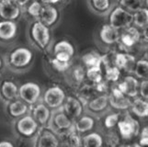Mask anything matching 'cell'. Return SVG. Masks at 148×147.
<instances>
[{"label":"cell","mask_w":148,"mask_h":147,"mask_svg":"<svg viewBox=\"0 0 148 147\" xmlns=\"http://www.w3.org/2000/svg\"><path fill=\"white\" fill-rule=\"evenodd\" d=\"M34 54L27 47H16L7 54L6 63L13 71H23L30 66Z\"/></svg>","instance_id":"1"},{"label":"cell","mask_w":148,"mask_h":147,"mask_svg":"<svg viewBox=\"0 0 148 147\" xmlns=\"http://www.w3.org/2000/svg\"><path fill=\"white\" fill-rule=\"evenodd\" d=\"M29 36L30 40L38 49L45 50L51 42L50 28L45 26L38 19L33 21L29 28Z\"/></svg>","instance_id":"2"},{"label":"cell","mask_w":148,"mask_h":147,"mask_svg":"<svg viewBox=\"0 0 148 147\" xmlns=\"http://www.w3.org/2000/svg\"><path fill=\"white\" fill-rule=\"evenodd\" d=\"M109 24L112 28L122 30L132 25V13L127 11L120 6L110 9L109 14Z\"/></svg>","instance_id":"3"},{"label":"cell","mask_w":148,"mask_h":147,"mask_svg":"<svg viewBox=\"0 0 148 147\" xmlns=\"http://www.w3.org/2000/svg\"><path fill=\"white\" fill-rule=\"evenodd\" d=\"M40 96L42 88L37 83L27 82L18 87V98L28 105H35L39 101Z\"/></svg>","instance_id":"4"},{"label":"cell","mask_w":148,"mask_h":147,"mask_svg":"<svg viewBox=\"0 0 148 147\" xmlns=\"http://www.w3.org/2000/svg\"><path fill=\"white\" fill-rule=\"evenodd\" d=\"M15 128H16L17 133L21 137L29 138L33 136L38 131L39 124L32 115H24L22 117L18 118L16 125H15Z\"/></svg>","instance_id":"5"},{"label":"cell","mask_w":148,"mask_h":147,"mask_svg":"<svg viewBox=\"0 0 148 147\" xmlns=\"http://www.w3.org/2000/svg\"><path fill=\"white\" fill-rule=\"evenodd\" d=\"M49 124L52 125V129L56 134H63L66 131L73 129L74 123L73 120H71L67 115H66L63 110H59L57 112L53 113V115L51 116V120Z\"/></svg>","instance_id":"6"},{"label":"cell","mask_w":148,"mask_h":147,"mask_svg":"<svg viewBox=\"0 0 148 147\" xmlns=\"http://www.w3.org/2000/svg\"><path fill=\"white\" fill-rule=\"evenodd\" d=\"M65 98L66 96L64 91L57 85L49 88L43 95V102L50 109L61 108Z\"/></svg>","instance_id":"7"},{"label":"cell","mask_w":148,"mask_h":147,"mask_svg":"<svg viewBox=\"0 0 148 147\" xmlns=\"http://www.w3.org/2000/svg\"><path fill=\"white\" fill-rule=\"evenodd\" d=\"M118 129L121 137L125 140H130L139 133V123L127 114L123 119L118 121Z\"/></svg>","instance_id":"8"},{"label":"cell","mask_w":148,"mask_h":147,"mask_svg":"<svg viewBox=\"0 0 148 147\" xmlns=\"http://www.w3.org/2000/svg\"><path fill=\"white\" fill-rule=\"evenodd\" d=\"M53 57L59 61L65 63H71L75 55V48L68 40H59L53 47Z\"/></svg>","instance_id":"9"},{"label":"cell","mask_w":148,"mask_h":147,"mask_svg":"<svg viewBox=\"0 0 148 147\" xmlns=\"http://www.w3.org/2000/svg\"><path fill=\"white\" fill-rule=\"evenodd\" d=\"M21 16V8L13 0H0V19L16 21Z\"/></svg>","instance_id":"10"},{"label":"cell","mask_w":148,"mask_h":147,"mask_svg":"<svg viewBox=\"0 0 148 147\" xmlns=\"http://www.w3.org/2000/svg\"><path fill=\"white\" fill-rule=\"evenodd\" d=\"M60 140L51 128L40 129L37 134L36 147H59Z\"/></svg>","instance_id":"11"},{"label":"cell","mask_w":148,"mask_h":147,"mask_svg":"<svg viewBox=\"0 0 148 147\" xmlns=\"http://www.w3.org/2000/svg\"><path fill=\"white\" fill-rule=\"evenodd\" d=\"M60 13L57 8H55L53 5L42 4V8L40 9V15L37 19L44 24L45 26L50 28L58 21Z\"/></svg>","instance_id":"12"},{"label":"cell","mask_w":148,"mask_h":147,"mask_svg":"<svg viewBox=\"0 0 148 147\" xmlns=\"http://www.w3.org/2000/svg\"><path fill=\"white\" fill-rule=\"evenodd\" d=\"M62 107L63 111L72 120H77L83 112L82 101L75 97L66 98Z\"/></svg>","instance_id":"13"},{"label":"cell","mask_w":148,"mask_h":147,"mask_svg":"<svg viewBox=\"0 0 148 147\" xmlns=\"http://www.w3.org/2000/svg\"><path fill=\"white\" fill-rule=\"evenodd\" d=\"M141 39V33L139 29L134 26H130L120 32L119 42L125 48H132L139 42Z\"/></svg>","instance_id":"14"},{"label":"cell","mask_w":148,"mask_h":147,"mask_svg":"<svg viewBox=\"0 0 148 147\" xmlns=\"http://www.w3.org/2000/svg\"><path fill=\"white\" fill-rule=\"evenodd\" d=\"M121 93L127 98H136L138 95V88H139V82L137 78L134 75H126L123 80L117 85Z\"/></svg>","instance_id":"15"},{"label":"cell","mask_w":148,"mask_h":147,"mask_svg":"<svg viewBox=\"0 0 148 147\" xmlns=\"http://www.w3.org/2000/svg\"><path fill=\"white\" fill-rule=\"evenodd\" d=\"M18 34V25L15 21L0 19V42L7 43L13 40Z\"/></svg>","instance_id":"16"},{"label":"cell","mask_w":148,"mask_h":147,"mask_svg":"<svg viewBox=\"0 0 148 147\" xmlns=\"http://www.w3.org/2000/svg\"><path fill=\"white\" fill-rule=\"evenodd\" d=\"M135 62L136 61L134 56H132L130 53H116L113 59V64L116 67H118L121 71L125 70L128 73L134 72Z\"/></svg>","instance_id":"17"},{"label":"cell","mask_w":148,"mask_h":147,"mask_svg":"<svg viewBox=\"0 0 148 147\" xmlns=\"http://www.w3.org/2000/svg\"><path fill=\"white\" fill-rule=\"evenodd\" d=\"M99 36L102 43L106 45H112L119 42L120 30L112 28L110 24H105L100 28Z\"/></svg>","instance_id":"18"},{"label":"cell","mask_w":148,"mask_h":147,"mask_svg":"<svg viewBox=\"0 0 148 147\" xmlns=\"http://www.w3.org/2000/svg\"><path fill=\"white\" fill-rule=\"evenodd\" d=\"M0 96L7 102L18 98V87L11 80H4L0 84Z\"/></svg>","instance_id":"19"},{"label":"cell","mask_w":148,"mask_h":147,"mask_svg":"<svg viewBox=\"0 0 148 147\" xmlns=\"http://www.w3.org/2000/svg\"><path fill=\"white\" fill-rule=\"evenodd\" d=\"M32 117L42 127L47 126L51 120V110L44 103H37L32 109Z\"/></svg>","instance_id":"20"},{"label":"cell","mask_w":148,"mask_h":147,"mask_svg":"<svg viewBox=\"0 0 148 147\" xmlns=\"http://www.w3.org/2000/svg\"><path fill=\"white\" fill-rule=\"evenodd\" d=\"M29 106L24 101L20 100L19 98H17L15 100H12L8 102V113L12 118L18 119L22 117L28 112Z\"/></svg>","instance_id":"21"},{"label":"cell","mask_w":148,"mask_h":147,"mask_svg":"<svg viewBox=\"0 0 148 147\" xmlns=\"http://www.w3.org/2000/svg\"><path fill=\"white\" fill-rule=\"evenodd\" d=\"M109 106V98L107 94H102L88 100V109L93 113H99L104 111Z\"/></svg>","instance_id":"22"},{"label":"cell","mask_w":148,"mask_h":147,"mask_svg":"<svg viewBox=\"0 0 148 147\" xmlns=\"http://www.w3.org/2000/svg\"><path fill=\"white\" fill-rule=\"evenodd\" d=\"M95 126V119L88 115L80 116V117L75 120L74 124V129L77 133H86L90 131Z\"/></svg>","instance_id":"23"},{"label":"cell","mask_w":148,"mask_h":147,"mask_svg":"<svg viewBox=\"0 0 148 147\" xmlns=\"http://www.w3.org/2000/svg\"><path fill=\"white\" fill-rule=\"evenodd\" d=\"M131 111L138 118H146L148 115L147 100L142 98H134L131 102Z\"/></svg>","instance_id":"24"},{"label":"cell","mask_w":148,"mask_h":147,"mask_svg":"<svg viewBox=\"0 0 148 147\" xmlns=\"http://www.w3.org/2000/svg\"><path fill=\"white\" fill-rule=\"evenodd\" d=\"M89 8L99 15H105L112 8V0H88Z\"/></svg>","instance_id":"25"},{"label":"cell","mask_w":148,"mask_h":147,"mask_svg":"<svg viewBox=\"0 0 148 147\" xmlns=\"http://www.w3.org/2000/svg\"><path fill=\"white\" fill-rule=\"evenodd\" d=\"M81 145L83 147H102L103 137L99 133H89L81 139Z\"/></svg>","instance_id":"26"},{"label":"cell","mask_w":148,"mask_h":147,"mask_svg":"<svg viewBox=\"0 0 148 147\" xmlns=\"http://www.w3.org/2000/svg\"><path fill=\"white\" fill-rule=\"evenodd\" d=\"M148 22V10L146 8H143L132 13V26L137 29H145Z\"/></svg>","instance_id":"27"},{"label":"cell","mask_w":148,"mask_h":147,"mask_svg":"<svg viewBox=\"0 0 148 147\" xmlns=\"http://www.w3.org/2000/svg\"><path fill=\"white\" fill-rule=\"evenodd\" d=\"M64 142L66 147H81V138L80 134L75 131L74 127L65 133L61 134Z\"/></svg>","instance_id":"28"},{"label":"cell","mask_w":148,"mask_h":147,"mask_svg":"<svg viewBox=\"0 0 148 147\" xmlns=\"http://www.w3.org/2000/svg\"><path fill=\"white\" fill-rule=\"evenodd\" d=\"M119 6L127 11L134 13L143 8H145L146 0H118Z\"/></svg>","instance_id":"29"},{"label":"cell","mask_w":148,"mask_h":147,"mask_svg":"<svg viewBox=\"0 0 148 147\" xmlns=\"http://www.w3.org/2000/svg\"><path fill=\"white\" fill-rule=\"evenodd\" d=\"M82 62L86 67L102 66V56L98 53L89 52L82 56Z\"/></svg>","instance_id":"30"},{"label":"cell","mask_w":148,"mask_h":147,"mask_svg":"<svg viewBox=\"0 0 148 147\" xmlns=\"http://www.w3.org/2000/svg\"><path fill=\"white\" fill-rule=\"evenodd\" d=\"M108 98H109V104L113 109H119V110H125V109H130L132 101L130 100L129 98L125 97V96L120 98H115L110 97V95H108Z\"/></svg>","instance_id":"31"},{"label":"cell","mask_w":148,"mask_h":147,"mask_svg":"<svg viewBox=\"0 0 148 147\" xmlns=\"http://www.w3.org/2000/svg\"><path fill=\"white\" fill-rule=\"evenodd\" d=\"M86 77L91 81L94 85L101 82L103 80V71L101 66L88 67L86 71Z\"/></svg>","instance_id":"32"},{"label":"cell","mask_w":148,"mask_h":147,"mask_svg":"<svg viewBox=\"0 0 148 147\" xmlns=\"http://www.w3.org/2000/svg\"><path fill=\"white\" fill-rule=\"evenodd\" d=\"M134 73L136 77L141 79H147L148 74V63L145 58H142L135 62Z\"/></svg>","instance_id":"33"},{"label":"cell","mask_w":148,"mask_h":147,"mask_svg":"<svg viewBox=\"0 0 148 147\" xmlns=\"http://www.w3.org/2000/svg\"><path fill=\"white\" fill-rule=\"evenodd\" d=\"M105 79L109 82H118L121 77V70L115 65L105 67Z\"/></svg>","instance_id":"34"},{"label":"cell","mask_w":148,"mask_h":147,"mask_svg":"<svg viewBox=\"0 0 148 147\" xmlns=\"http://www.w3.org/2000/svg\"><path fill=\"white\" fill-rule=\"evenodd\" d=\"M42 8V2L39 1V0H33V1H30L27 5V12L30 17L37 19Z\"/></svg>","instance_id":"35"},{"label":"cell","mask_w":148,"mask_h":147,"mask_svg":"<svg viewBox=\"0 0 148 147\" xmlns=\"http://www.w3.org/2000/svg\"><path fill=\"white\" fill-rule=\"evenodd\" d=\"M105 142L108 147H118L120 144V137L114 131H110L105 135Z\"/></svg>","instance_id":"36"},{"label":"cell","mask_w":148,"mask_h":147,"mask_svg":"<svg viewBox=\"0 0 148 147\" xmlns=\"http://www.w3.org/2000/svg\"><path fill=\"white\" fill-rule=\"evenodd\" d=\"M120 119L121 118L119 113H110L104 119V126L109 130L114 128Z\"/></svg>","instance_id":"37"},{"label":"cell","mask_w":148,"mask_h":147,"mask_svg":"<svg viewBox=\"0 0 148 147\" xmlns=\"http://www.w3.org/2000/svg\"><path fill=\"white\" fill-rule=\"evenodd\" d=\"M51 64H52V66L56 71H58V72H65V71H67L69 69L71 63L62 62V61H59L53 57L51 60Z\"/></svg>","instance_id":"38"},{"label":"cell","mask_w":148,"mask_h":147,"mask_svg":"<svg viewBox=\"0 0 148 147\" xmlns=\"http://www.w3.org/2000/svg\"><path fill=\"white\" fill-rule=\"evenodd\" d=\"M72 75H73V78L75 82L82 83L86 77V70L84 69V67L80 66V65H76V66L73 69Z\"/></svg>","instance_id":"39"},{"label":"cell","mask_w":148,"mask_h":147,"mask_svg":"<svg viewBox=\"0 0 148 147\" xmlns=\"http://www.w3.org/2000/svg\"><path fill=\"white\" fill-rule=\"evenodd\" d=\"M138 93H140L142 98L147 100V98H148V93H147V79H143L141 81V83H139Z\"/></svg>","instance_id":"40"},{"label":"cell","mask_w":148,"mask_h":147,"mask_svg":"<svg viewBox=\"0 0 148 147\" xmlns=\"http://www.w3.org/2000/svg\"><path fill=\"white\" fill-rule=\"evenodd\" d=\"M94 87H95V89H96L97 92L101 93V94H106L109 90L108 84H107L106 81H103V80H102L101 82L94 85Z\"/></svg>","instance_id":"41"},{"label":"cell","mask_w":148,"mask_h":147,"mask_svg":"<svg viewBox=\"0 0 148 147\" xmlns=\"http://www.w3.org/2000/svg\"><path fill=\"white\" fill-rule=\"evenodd\" d=\"M147 128L145 127L142 130L141 133H140V141H139V144L143 147H146L148 144V133H147Z\"/></svg>","instance_id":"42"},{"label":"cell","mask_w":148,"mask_h":147,"mask_svg":"<svg viewBox=\"0 0 148 147\" xmlns=\"http://www.w3.org/2000/svg\"><path fill=\"white\" fill-rule=\"evenodd\" d=\"M13 1L16 3L19 8H24V7H26L32 0H13Z\"/></svg>","instance_id":"43"},{"label":"cell","mask_w":148,"mask_h":147,"mask_svg":"<svg viewBox=\"0 0 148 147\" xmlns=\"http://www.w3.org/2000/svg\"><path fill=\"white\" fill-rule=\"evenodd\" d=\"M0 147H14V144L9 141H1L0 142Z\"/></svg>","instance_id":"44"},{"label":"cell","mask_w":148,"mask_h":147,"mask_svg":"<svg viewBox=\"0 0 148 147\" xmlns=\"http://www.w3.org/2000/svg\"><path fill=\"white\" fill-rule=\"evenodd\" d=\"M61 1V0H40L42 4H50V5H55Z\"/></svg>","instance_id":"45"},{"label":"cell","mask_w":148,"mask_h":147,"mask_svg":"<svg viewBox=\"0 0 148 147\" xmlns=\"http://www.w3.org/2000/svg\"><path fill=\"white\" fill-rule=\"evenodd\" d=\"M2 67H3V60L1 57H0V70L2 69Z\"/></svg>","instance_id":"46"},{"label":"cell","mask_w":148,"mask_h":147,"mask_svg":"<svg viewBox=\"0 0 148 147\" xmlns=\"http://www.w3.org/2000/svg\"><path fill=\"white\" fill-rule=\"evenodd\" d=\"M121 147H132V145H126V146H121Z\"/></svg>","instance_id":"47"},{"label":"cell","mask_w":148,"mask_h":147,"mask_svg":"<svg viewBox=\"0 0 148 147\" xmlns=\"http://www.w3.org/2000/svg\"><path fill=\"white\" fill-rule=\"evenodd\" d=\"M102 147H103V146H102ZM104 147H108V146H104Z\"/></svg>","instance_id":"48"}]
</instances>
